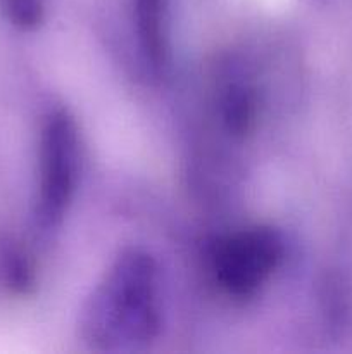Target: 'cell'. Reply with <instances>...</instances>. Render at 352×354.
Masks as SVG:
<instances>
[{
	"mask_svg": "<svg viewBox=\"0 0 352 354\" xmlns=\"http://www.w3.org/2000/svg\"><path fill=\"white\" fill-rule=\"evenodd\" d=\"M161 317L157 263L144 249L128 248L86 301L79 334L95 351H133L157 337Z\"/></svg>",
	"mask_w": 352,
	"mask_h": 354,
	"instance_id": "cell-1",
	"label": "cell"
},
{
	"mask_svg": "<svg viewBox=\"0 0 352 354\" xmlns=\"http://www.w3.org/2000/svg\"><path fill=\"white\" fill-rule=\"evenodd\" d=\"M81 168L78 123L66 109L45 118L38 144L37 220L41 227L62 223L76 196Z\"/></svg>",
	"mask_w": 352,
	"mask_h": 354,
	"instance_id": "cell-2",
	"label": "cell"
},
{
	"mask_svg": "<svg viewBox=\"0 0 352 354\" xmlns=\"http://www.w3.org/2000/svg\"><path fill=\"white\" fill-rule=\"evenodd\" d=\"M285 256L282 234L271 227H247L213 244L209 265L216 286L231 299L247 301L266 286Z\"/></svg>",
	"mask_w": 352,
	"mask_h": 354,
	"instance_id": "cell-3",
	"label": "cell"
},
{
	"mask_svg": "<svg viewBox=\"0 0 352 354\" xmlns=\"http://www.w3.org/2000/svg\"><path fill=\"white\" fill-rule=\"evenodd\" d=\"M131 12L141 57L155 75H161L171 57L168 0H131Z\"/></svg>",
	"mask_w": 352,
	"mask_h": 354,
	"instance_id": "cell-4",
	"label": "cell"
},
{
	"mask_svg": "<svg viewBox=\"0 0 352 354\" xmlns=\"http://www.w3.org/2000/svg\"><path fill=\"white\" fill-rule=\"evenodd\" d=\"M223 127L231 137L245 138L252 133L259 118V92L245 76H230L217 95Z\"/></svg>",
	"mask_w": 352,
	"mask_h": 354,
	"instance_id": "cell-5",
	"label": "cell"
},
{
	"mask_svg": "<svg viewBox=\"0 0 352 354\" xmlns=\"http://www.w3.org/2000/svg\"><path fill=\"white\" fill-rule=\"evenodd\" d=\"M3 277L14 292L24 294L33 287L35 270L26 252L17 248L3 252Z\"/></svg>",
	"mask_w": 352,
	"mask_h": 354,
	"instance_id": "cell-6",
	"label": "cell"
},
{
	"mask_svg": "<svg viewBox=\"0 0 352 354\" xmlns=\"http://www.w3.org/2000/svg\"><path fill=\"white\" fill-rule=\"evenodd\" d=\"M0 9L6 19L19 30L30 31L43 23V0H0Z\"/></svg>",
	"mask_w": 352,
	"mask_h": 354,
	"instance_id": "cell-7",
	"label": "cell"
}]
</instances>
